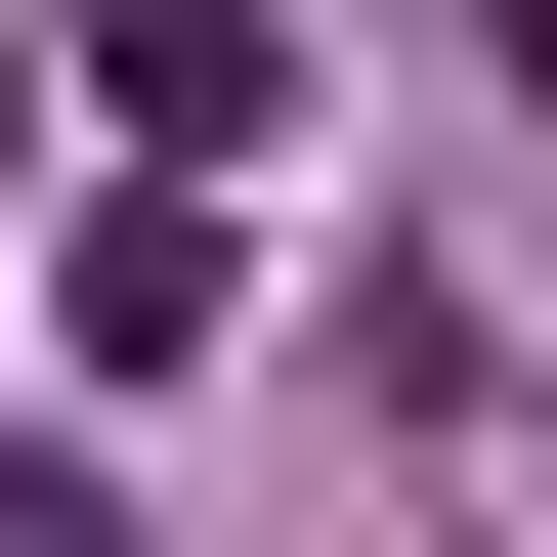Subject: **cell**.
Wrapping results in <instances>:
<instances>
[{
	"mask_svg": "<svg viewBox=\"0 0 557 557\" xmlns=\"http://www.w3.org/2000/svg\"><path fill=\"white\" fill-rule=\"evenodd\" d=\"M86 86H129V172H258V129H300V44H258V0H129Z\"/></svg>",
	"mask_w": 557,
	"mask_h": 557,
	"instance_id": "1",
	"label": "cell"
}]
</instances>
